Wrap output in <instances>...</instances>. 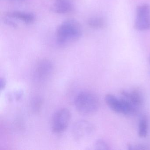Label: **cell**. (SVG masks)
<instances>
[{
  "label": "cell",
  "instance_id": "3",
  "mask_svg": "<svg viewBox=\"0 0 150 150\" xmlns=\"http://www.w3.org/2000/svg\"><path fill=\"white\" fill-rule=\"evenodd\" d=\"M71 113L67 108L59 109L53 116L52 129L54 133L64 131L68 127L71 119Z\"/></svg>",
  "mask_w": 150,
  "mask_h": 150
},
{
  "label": "cell",
  "instance_id": "10",
  "mask_svg": "<svg viewBox=\"0 0 150 150\" xmlns=\"http://www.w3.org/2000/svg\"><path fill=\"white\" fill-rule=\"evenodd\" d=\"M72 4L67 0H56L53 3L52 9L58 14H66L73 10Z\"/></svg>",
  "mask_w": 150,
  "mask_h": 150
},
{
  "label": "cell",
  "instance_id": "12",
  "mask_svg": "<svg viewBox=\"0 0 150 150\" xmlns=\"http://www.w3.org/2000/svg\"><path fill=\"white\" fill-rule=\"evenodd\" d=\"M88 24L92 28H103L105 25V22L103 18L100 17H93L88 19L87 22Z\"/></svg>",
  "mask_w": 150,
  "mask_h": 150
},
{
  "label": "cell",
  "instance_id": "6",
  "mask_svg": "<svg viewBox=\"0 0 150 150\" xmlns=\"http://www.w3.org/2000/svg\"><path fill=\"white\" fill-rule=\"evenodd\" d=\"M94 130L93 124L86 120H80L74 124L72 133L75 140L81 141L91 135Z\"/></svg>",
  "mask_w": 150,
  "mask_h": 150
},
{
  "label": "cell",
  "instance_id": "1",
  "mask_svg": "<svg viewBox=\"0 0 150 150\" xmlns=\"http://www.w3.org/2000/svg\"><path fill=\"white\" fill-rule=\"evenodd\" d=\"M82 34L80 24L73 20H68L61 23L56 33L57 41L60 45L74 42L79 39Z\"/></svg>",
  "mask_w": 150,
  "mask_h": 150
},
{
  "label": "cell",
  "instance_id": "14",
  "mask_svg": "<svg viewBox=\"0 0 150 150\" xmlns=\"http://www.w3.org/2000/svg\"><path fill=\"white\" fill-rule=\"evenodd\" d=\"M95 148L97 150H107L110 149L108 144L103 139H98L95 143Z\"/></svg>",
  "mask_w": 150,
  "mask_h": 150
},
{
  "label": "cell",
  "instance_id": "16",
  "mask_svg": "<svg viewBox=\"0 0 150 150\" xmlns=\"http://www.w3.org/2000/svg\"><path fill=\"white\" fill-rule=\"evenodd\" d=\"M0 83H1V91H2L6 87V80L4 78H1Z\"/></svg>",
  "mask_w": 150,
  "mask_h": 150
},
{
  "label": "cell",
  "instance_id": "9",
  "mask_svg": "<svg viewBox=\"0 0 150 150\" xmlns=\"http://www.w3.org/2000/svg\"><path fill=\"white\" fill-rule=\"evenodd\" d=\"M5 16L9 18L19 20L27 24L32 23L35 21V15L31 13L27 12H20V11H13L6 13Z\"/></svg>",
  "mask_w": 150,
  "mask_h": 150
},
{
  "label": "cell",
  "instance_id": "5",
  "mask_svg": "<svg viewBox=\"0 0 150 150\" xmlns=\"http://www.w3.org/2000/svg\"><path fill=\"white\" fill-rule=\"evenodd\" d=\"M135 27L139 31L150 29V7L147 4L140 5L137 8Z\"/></svg>",
  "mask_w": 150,
  "mask_h": 150
},
{
  "label": "cell",
  "instance_id": "11",
  "mask_svg": "<svg viewBox=\"0 0 150 150\" xmlns=\"http://www.w3.org/2000/svg\"><path fill=\"white\" fill-rule=\"evenodd\" d=\"M148 132V121L145 116H142L139 120L138 126V135L140 137H146Z\"/></svg>",
  "mask_w": 150,
  "mask_h": 150
},
{
  "label": "cell",
  "instance_id": "15",
  "mask_svg": "<svg viewBox=\"0 0 150 150\" xmlns=\"http://www.w3.org/2000/svg\"><path fill=\"white\" fill-rule=\"evenodd\" d=\"M129 150H148L150 148L148 146L143 144H129L128 145Z\"/></svg>",
  "mask_w": 150,
  "mask_h": 150
},
{
  "label": "cell",
  "instance_id": "8",
  "mask_svg": "<svg viewBox=\"0 0 150 150\" xmlns=\"http://www.w3.org/2000/svg\"><path fill=\"white\" fill-rule=\"evenodd\" d=\"M121 95L122 97L128 100L137 108L143 104L144 102L143 96L141 92L137 89L130 92L126 91H122Z\"/></svg>",
  "mask_w": 150,
  "mask_h": 150
},
{
  "label": "cell",
  "instance_id": "2",
  "mask_svg": "<svg viewBox=\"0 0 150 150\" xmlns=\"http://www.w3.org/2000/svg\"><path fill=\"white\" fill-rule=\"evenodd\" d=\"M99 100L95 95L91 92H81L76 96L75 106L80 114L90 115L95 113L99 108Z\"/></svg>",
  "mask_w": 150,
  "mask_h": 150
},
{
  "label": "cell",
  "instance_id": "7",
  "mask_svg": "<svg viewBox=\"0 0 150 150\" xmlns=\"http://www.w3.org/2000/svg\"><path fill=\"white\" fill-rule=\"evenodd\" d=\"M54 71V65L51 60L42 59L37 63L35 67L34 78L38 81H45L52 75Z\"/></svg>",
  "mask_w": 150,
  "mask_h": 150
},
{
  "label": "cell",
  "instance_id": "13",
  "mask_svg": "<svg viewBox=\"0 0 150 150\" xmlns=\"http://www.w3.org/2000/svg\"><path fill=\"white\" fill-rule=\"evenodd\" d=\"M42 98L40 96H35L32 99L31 103V108L32 110L35 113L39 112L42 106Z\"/></svg>",
  "mask_w": 150,
  "mask_h": 150
},
{
  "label": "cell",
  "instance_id": "17",
  "mask_svg": "<svg viewBox=\"0 0 150 150\" xmlns=\"http://www.w3.org/2000/svg\"><path fill=\"white\" fill-rule=\"evenodd\" d=\"M149 60H150V59H149Z\"/></svg>",
  "mask_w": 150,
  "mask_h": 150
},
{
  "label": "cell",
  "instance_id": "4",
  "mask_svg": "<svg viewBox=\"0 0 150 150\" xmlns=\"http://www.w3.org/2000/svg\"><path fill=\"white\" fill-rule=\"evenodd\" d=\"M105 100L107 105L116 113L124 115H130L131 113V106L122 97L118 99L113 95L108 94L105 96Z\"/></svg>",
  "mask_w": 150,
  "mask_h": 150
}]
</instances>
